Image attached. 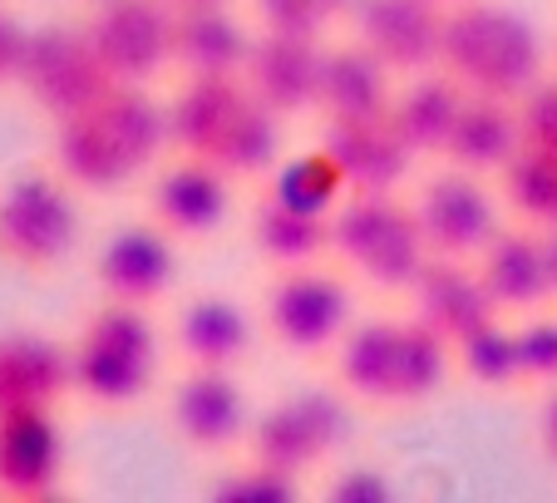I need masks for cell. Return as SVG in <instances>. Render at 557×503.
Wrapping results in <instances>:
<instances>
[{
  "label": "cell",
  "mask_w": 557,
  "mask_h": 503,
  "mask_svg": "<svg viewBox=\"0 0 557 503\" xmlns=\"http://www.w3.org/2000/svg\"><path fill=\"white\" fill-rule=\"evenodd\" d=\"M395 79H400V74L389 70L370 45L346 40V45H336V50H326L315 114L331 119V124H336V119H389Z\"/></svg>",
  "instance_id": "ac0fdd59"
},
{
  "label": "cell",
  "mask_w": 557,
  "mask_h": 503,
  "mask_svg": "<svg viewBox=\"0 0 557 503\" xmlns=\"http://www.w3.org/2000/svg\"><path fill=\"white\" fill-rule=\"evenodd\" d=\"M173 11H202V5H232V0H169Z\"/></svg>",
  "instance_id": "b9f144b4"
},
{
  "label": "cell",
  "mask_w": 557,
  "mask_h": 503,
  "mask_svg": "<svg viewBox=\"0 0 557 503\" xmlns=\"http://www.w3.org/2000/svg\"><path fill=\"white\" fill-rule=\"evenodd\" d=\"M267 193L292 203V208H301V212L331 218V212L346 203L350 188H346V179H341V168L331 163V154L315 144L311 154H296V158H286V163H276Z\"/></svg>",
  "instance_id": "1f68e13d"
},
{
  "label": "cell",
  "mask_w": 557,
  "mask_h": 503,
  "mask_svg": "<svg viewBox=\"0 0 557 503\" xmlns=\"http://www.w3.org/2000/svg\"><path fill=\"white\" fill-rule=\"evenodd\" d=\"M395 370H400V321H366L341 335L336 380L360 405H395Z\"/></svg>",
  "instance_id": "4316f807"
},
{
  "label": "cell",
  "mask_w": 557,
  "mask_h": 503,
  "mask_svg": "<svg viewBox=\"0 0 557 503\" xmlns=\"http://www.w3.org/2000/svg\"><path fill=\"white\" fill-rule=\"evenodd\" d=\"M518 119H523V144L553 148L557 154V74L537 79L523 99H518Z\"/></svg>",
  "instance_id": "8d00e7d4"
},
{
  "label": "cell",
  "mask_w": 557,
  "mask_h": 503,
  "mask_svg": "<svg viewBox=\"0 0 557 503\" xmlns=\"http://www.w3.org/2000/svg\"><path fill=\"white\" fill-rule=\"evenodd\" d=\"M414 218H420V232L430 242V257H463V262H473L498 232L494 193L479 183V173L454 163L440 168L420 188Z\"/></svg>",
  "instance_id": "30bf717a"
},
{
  "label": "cell",
  "mask_w": 557,
  "mask_h": 503,
  "mask_svg": "<svg viewBox=\"0 0 557 503\" xmlns=\"http://www.w3.org/2000/svg\"><path fill=\"white\" fill-rule=\"evenodd\" d=\"M434 5H444V11H454V5H463V0H434Z\"/></svg>",
  "instance_id": "7bdbcfd3"
},
{
  "label": "cell",
  "mask_w": 557,
  "mask_h": 503,
  "mask_svg": "<svg viewBox=\"0 0 557 503\" xmlns=\"http://www.w3.org/2000/svg\"><path fill=\"white\" fill-rule=\"evenodd\" d=\"M469 99L459 79L449 70H424L410 74L405 89H395V105H389V124L405 138L414 158H444V144H449L454 124H459V109Z\"/></svg>",
  "instance_id": "ffe728a7"
},
{
  "label": "cell",
  "mask_w": 557,
  "mask_h": 503,
  "mask_svg": "<svg viewBox=\"0 0 557 503\" xmlns=\"http://www.w3.org/2000/svg\"><path fill=\"white\" fill-rule=\"evenodd\" d=\"M498 188L513 208L518 222L528 228H557V154L553 148L523 144L504 168H498Z\"/></svg>",
  "instance_id": "f546056e"
},
{
  "label": "cell",
  "mask_w": 557,
  "mask_h": 503,
  "mask_svg": "<svg viewBox=\"0 0 557 503\" xmlns=\"http://www.w3.org/2000/svg\"><path fill=\"white\" fill-rule=\"evenodd\" d=\"M158 331L144 306L109 302L89 316L79 346L70 351L74 390L104 409H124L153 390L158 376Z\"/></svg>",
  "instance_id": "277c9868"
},
{
  "label": "cell",
  "mask_w": 557,
  "mask_h": 503,
  "mask_svg": "<svg viewBox=\"0 0 557 503\" xmlns=\"http://www.w3.org/2000/svg\"><path fill=\"white\" fill-rule=\"evenodd\" d=\"M208 158L232 173V179H252V173H272L282 163V114L267 109L262 99L247 89L243 109L232 114V124L218 134V144L208 148Z\"/></svg>",
  "instance_id": "f1b7e54d"
},
{
  "label": "cell",
  "mask_w": 557,
  "mask_h": 503,
  "mask_svg": "<svg viewBox=\"0 0 557 503\" xmlns=\"http://www.w3.org/2000/svg\"><path fill=\"white\" fill-rule=\"evenodd\" d=\"M64 469V444L50 405L5 409L0 415V493L50 499Z\"/></svg>",
  "instance_id": "2e32d148"
},
{
  "label": "cell",
  "mask_w": 557,
  "mask_h": 503,
  "mask_svg": "<svg viewBox=\"0 0 557 503\" xmlns=\"http://www.w3.org/2000/svg\"><path fill=\"white\" fill-rule=\"evenodd\" d=\"M252 21L257 30H272V35H315L326 30L336 15H331L326 0H252Z\"/></svg>",
  "instance_id": "e575fe53"
},
{
  "label": "cell",
  "mask_w": 557,
  "mask_h": 503,
  "mask_svg": "<svg viewBox=\"0 0 557 503\" xmlns=\"http://www.w3.org/2000/svg\"><path fill=\"white\" fill-rule=\"evenodd\" d=\"M523 148V119H518V99L498 95H469L459 109L449 144H444V163L469 168V173H498L508 158Z\"/></svg>",
  "instance_id": "603a6c76"
},
{
  "label": "cell",
  "mask_w": 557,
  "mask_h": 503,
  "mask_svg": "<svg viewBox=\"0 0 557 503\" xmlns=\"http://www.w3.org/2000/svg\"><path fill=\"white\" fill-rule=\"evenodd\" d=\"M296 474H286V469H276V464H267V459H252V464H243V469H232V474H222L218 483H212V499L218 503H296Z\"/></svg>",
  "instance_id": "836d02e7"
},
{
  "label": "cell",
  "mask_w": 557,
  "mask_h": 503,
  "mask_svg": "<svg viewBox=\"0 0 557 503\" xmlns=\"http://www.w3.org/2000/svg\"><path fill=\"white\" fill-rule=\"evenodd\" d=\"M518 356H523V380L533 385H557V316L533 311L518 326Z\"/></svg>",
  "instance_id": "d590c367"
},
{
  "label": "cell",
  "mask_w": 557,
  "mask_h": 503,
  "mask_svg": "<svg viewBox=\"0 0 557 503\" xmlns=\"http://www.w3.org/2000/svg\"><path fill=\"white\" fill-rule=\"evenodd\" d=\"M169 144V105H158L148 84H109L89 109L60 119L54 158L74 188L114 193L153 168Z\"/></svg>",
  "instance_id": "6da1fadb"
},
{
  "label": "cell",
  "mask_w": 557,
  "mask_h": 503,
  "mask_svg": "<svg viewBox=\"0 0 557 503\" xmlns=\"http://www.w3.org/2000/svg\"><path fill=\"white\" fill-rule=\"evenodd\" d=\"M25 45H30V35H25L21 25H11L5 15H0V79H21Z\"/></svg>",
  "instance_id": "f35d334b"
},
{
  "label": "cell",
  "mask_w": 557,
  "mask_h": 503,
  "mask_svg": "<svg viewBox=\"0 0 557 503\" xmlns=\"http://www.w3.org/2000/svg\"><path fill=\"white\" fill-rule=\"evenodd\" d=\"M440 70H449L469 95L523 99L543 79V40L513 5L463 0L444 15Z\"/></svg>",
  "instance_id": "7a4b0ae2"
},
{
  "label": "cell",
  "mask_w": 557,
  "mask_h": 503,
  "mask_svg": "<svg viewBox=\"0 0 557 503\" xmlns=\"http://www.w3.org/2000/svg\"><path fill=\"white\" fill-rule=\"evenodd\" d=\"M484 292L494 296L498 311H537L543 302H553L543 272V247H537V228L518 222V228H498L479 257H473Z\"/></svg>",
  "instance_id": "44dd1931"
},
{
  "label": "cell",
  "mask_w": 557,
  "mask_h": 503,
  "mask_svg": "<svg viewBox=\"0 0 557 503\" xmlns=\"http://www.w3.org/2000/svg\"><path fill=\"white\" fill-rule=\"evenodd\" d=\"M74 385L70 356L45 335H0V415L5 409L54 405Z\"/></svg>",
  "instance_id": "d4e9b609"
},
{
  "label": "cell",
  "mask_w": 557,
  "mask_h": 503,
  "mask_svg": "<svg viewBox=\"0 0 557 503\" xmlns=\"http://www.w3.org/2000/svg\"><path fill=\"white\" fill-rule=\"evenodd\" d=\"M173 25L169 0H95L85 30L114 84H148L173 64Z\"/></svg>",
  "instance_id": "ba28073f"
},
{
  "label": "cell",
  "mask_w": 557,
  "mask_h": 503,
  "mask_svg": "<svg viewBox=\"0 0 557 503\" xmlns=\"http://www.w3.org/2000/svg\"><path fill=\"white\" fill-rule=\"evenodd\" d=\"M543 450H547V459L557 464V385H553V395H547V405H543Z\"/></svg>",
  "instance_id": "60d3db41"
},
{
  "label": "cell",
  "mask_w": 557,
  "mask_h": 503,
  "mask_svg": "<svg viewBox=\"0 0 557 503\" xmlns=\"http://www.w3.org/2000/svg\"><path fill=\"white\" fill-rule=\"evenodd\" d=\"M537 247H543V272H547V292L557 302V228H537Z\"/></svg>",
  "instance_id": "ab89813d"
},
{
  "label": "cell",
  "mask_w": 557,
  "mask_h": 503,
  "mask_svg": "<svg viewBox=\"0 0 557 503\" xmlns=\"http://www.w3.org/2000/svg\"><path fill=\"white\" fill-rule=\"evenodd\" d=\"M169 419L188 450L222 454L252 434V405H247L243 380L227 366H188V376L173 385Z\"/></svg>",
  "instance_id": "8fae6325"
},
{
  "label": "cell",
  "mask_w": 557,
  "mask_h": 503,
  "mask_svg": "<svg viewBox=\"0 0 557 503\" xmlns=\"http://www.w3.org/2000/svg\"><path fill=\"white\" fill-rule=\"evenodd\" d=\"M321 148L341 168L350 193H395V183L414 163V154L405 148L389 119H336V124L326 119Z\"/></svg>",
  "instance_id": "e0dca14e"
},
{
  "label": "cell",
  "mask_w": 557,
  "mask_h": 503,
  "mask_svg": "<svg viewBox=\"0 0 557 503\" xmlns=\"http://www.w3.org/2000/svg\"><path fill=\"white\" fill-rule=\"evenodd\" d=\"M79 242V212L64 183L50 173H25L0 198V247L25 267L64 262Z\"/></svg>",
  "instance_id": "9c48e42d"
},
{
  "label": "cell",
  "mask_w": 557,
  "mask_h": 503,
  "mask_svg": "<svg viewBox=\"0 0 557 503\" xmlns=\"http://www.w3.org/2000/svg\"><path fill=\"white\" fill-rule=\"evenodd\" d=\"M444 5L434 0H356L350 30L360 45L380 54L395 74H424L440 64L444 45Z\"/></svg>",
  "instance_id": "7c38bea8"
},
{
  "label": "cell",
  "mask_w": 557,
  "mask_h": 503,
  "mask_svg": "<svg viewBox=\"0 0 557 503\" xmlns=\"http://www.w3.org/2000/svg\"><path fill=\"white\" fill-rule=\"evenodd\" d=\"M252 25L232 5H202V11H178L173 25V64L183 74H243L252 54Z\"/></svg>",
  "instance_id": "cb8c5ba5"
},
{
  "label": "cell",
  "mask_w": 557,
  "mask_h": 503,
  "mask_svg": "<svg viewBox=\"0 0 557 503\" xmlns=\"http://www.w3.org/2000/svg\"><path fill=\"white\" fill-rule=\"evenodd\" d=\"M331 252L380 292H410L430 262L420 218L395 203V193H346V203L331 212Z\"/></svg>",
  "instance_id": "3957f363"
},
{
  "label": "cell",
  "mask_w": 557,
  "mask_h": 503,
  "mask_svg": "<svg viewBox=\"0 0 557 503\" xmlns=\"http://www.w3.org/2000/svg\"><path fill=\"white\" fill-rule=\"evenodd\" d=\"M169 232L158 222H134L104 237L95 257V277L104 286L109 302H128V306H153L169 296L173 277H178V252H173Z\"/></svg>",
  "instance_id": "9a60e30c"
},
{
  "label": "cell",
  "mask_w": 557,
  "mask_h": 503,
  "mask_svg": "<svg viewBox=\"0 0 557 503\" xmlns=\"http://www.w3.org/2000/svg\"><path fill=\"white\" fill-rule=\"evenodd\" d=\"M247 232H252V247L262 262L272 267H311L331 252V218H315V212H301L292 203L262 198L252 203V218H247Z\"/></svg>",
  "instance_id": "83f0119b"
},
{
  "label": "cell",
  "mask_w": 557,
  "mask_h": 503,
  "mask_svg": "<svg viewBox=\"0 0 557 503\" xmlns=\"http://www.w3.org/2000/svg\"><path fill=\"white\" fill-rule=\"evenodd\" d=\"M326 499L331 503H389L395 499V483L380 469H346L326 483Z\"/></svg>",
  "instance_id": "74e56055"
},
{
  "label": "cell",
  "mask_w": 557,
  "mask_h": 503,
  "mask_svg": "<svg viewBox=\"0 0 557 503\" xmlns=\"http://www.w3.org/2000/svg\"><path fill=\"white\" fill-rule=\"evenodd\" d=\"M247 84L243 74H188L183 89L169 99V138L183 154H202L218 144V134L243 109Z\"/></svg>",
  "instance_id": "484cf974"
},
{
  "label": "cell",
  "mask_w": 557,
  "mask_h": 503,
  "mask_svg": "<svg viewBox=\"0 0 557 503\" xmlns=\"http://www.w3.org/2000/svg\"><path fill=\"white\" fill-rule=\"evenodd\" d=\"M262 321L272 341L292 356H326L350 331V292L341 277L321 267H286L272 282L262 306Z\"/></svg>",
  "instance_id": "5b68a950"
},
{
  "label": "cell",
  "mask_w": 557,
  "mask_h": 503,
  "mask_svg": "<svg viewBox=\"0 0 557 503\" xmlns=\"http://www.w3.org/2000/svg\"><path fill=\"white\" fill-rule=\"evenodd\" d=\"M173 341H178L188 366H243L257 346V326L247 306L232 296H193L173 316Z\"/></svg>",
  "instance_id": "7402d4cb"
},
{
  "label": "cell",
  "mask_w": 557,
  "mask_h": 503,
  "mask_svg": "<svg viewBox=\"0 0 557 503\" xmlns=\"http://www.w3.org/2000/svg\"><path fill=\"white\" fill-rule=\"evenodd\" d=\"M21 84L30 89V99L40 109H50L54 119H70L95 105L114 84V74L104 70L85 25H50V30L30 35V45H25Z\"/></svg>",
  "instance_id": "52a82bcc"
},
{
  "label": "cell",
  "mask_w": 557,
  "mask_h": 503,
  "mask_svg": "<svg viewBox=\"0 0 557 503\" xmlns=\"http://www.w3.org/2000/svg\"><path fill=\"white\" fill-rule=\"evenodd\" d=\"M454 341L420 316L400 321V370H395V405H420L449 380Z\"/></svg>",
  "instance_id": "4dcf8cb0"
},
{
  "label": "cell",
  "mask_w": 557,
  "mask_h": 503,
  "mask_svg": "<svg viewBox=\"0 0 557 503\" xmlns=\"http://www.w3.org/2000/svg\"><path fill=\"white\" fill-rule=\"evenodd\" d=\"M410 302H414V316L424 326H434V331H444L449 341H459V335L479 331L484 321L504 316L494 306V296L484 292L479 267L463 262V257H430L410 286Z\"/></svg>",
  "instance_id": "d6986e66"
},
{
  "label": "cell",
  "mask_w": 557,
  "mask_h": 503,
  "mask_svg": "<svg viewBox=\"0 0 557 503\" xmlns=\"http://www.w3.org/2000/svg\"><path fill=\"white\" fill-rule=\"evenodd\" d=\"M321 64H326V45L315 35H272L257 30L252 54L243 64V84L276 109L282 119L311 114L315 95H321Z\"/></svg>",
  "instance_id": "5bb4252c"
},
{
  "label": "cell",
  "mask_w": 557,
  "mask_h": 503,
  "mask_svg": "<svg viewBox=\"0 0 557 503\" xmlns=\"http://www.w3.org/2000/svg\"><path fill=\"white\" fill-rule=\"evenodd\" d=\"M232 208V173H222L212 158L183 154L178 163H169L148 188V212L169 237L193 242L212 237L227 222Z\"/></svg>",
  "instance_id": "4fadbf2b"
},
{
  "label": "cell",
  "mask_w": 557,
  "mask_h": 503,
  "mask_svg": "<svg viewBox=\"0 0 557 503\" xmlns=\"http://www.w3.org/2000/svg\"><path fill=\"white\" fill-rule=\"evenodd\" d=\"M454 366L484 390H508L523 380V356H518V326H508L504 316L484 321L479 331L454 341Z\"/></svg>",
  "instance_id": "d6a6232c"
},
{
  "label": "cell",
  "mask_w": 557,
  "mask_h": 503,
  "mask_svg": "<svg viewBox=\"0 0 557 503\" xmlns=\"http://www.w3.org/2000/svg\"><path fill=\"white\" fill-rule=\"evenodd\" d=\"M346 434H350V409L331 390H296V395L276 400L272 409H262L252 419L247 440H252V459H267L301 479L331 450H341Z\"/></svg>",
  "instance_id": "8992f818"
}]
</instances>
